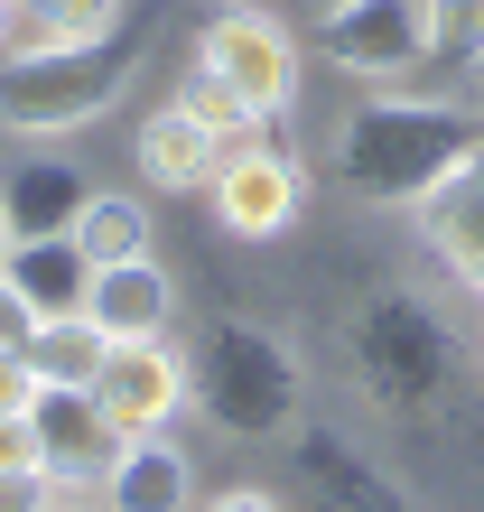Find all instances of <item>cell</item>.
Instances as JSON below:
<instances>
[{
  "label": "cell",
  "instance_id": "19",
  "mask_svg": "<svg viewBox=\"0 0 484 512\" xmlns=\"http://www.w3.org/2000/svg\"><path fill=\"white\" fill-rule=\"evenodd\" d=\"M429 66H484V0H419Z\"/></svg>",
  "mask_w": 484,
  "mask_h": 512
},
{
  "label": "cell",
  "instance_id": "8",
  "mask_svg": "<svg viewBox=\"0 0 484 512\" xmlns=\"http://www.w3.org/2000/svg\"><path fill=\"white\" fill-rule=\"evenodd\" d=\"M28 429H38V457H47L56 485H103L112 457H121L112 410L94 401V391H75V382H38V401H28Z\"/></svg>",
  "mask_w": 484,
  "mask_h": 512
},
{
  "label": "cell",
  "instance_id": "24",
  "mask_svg": "<svg viewBox=\"0 0 484 512\" xmlns=\"http://www.w3.org/2000/svg\"><path fill=\"white\" fill-rule=\"evenodd\" d=\"M205 512H289L270 485H224V494H205Z\"/></svg>",
  "mask_w": 484,
  "mask_h": 512
},
{
  "label": "cell",
  "instance_id": "3",
  "mask_svg": "<svg viewBox=\"0 0 484 512\" xmlns=\"http://www.w3.org/2000/svg\"><path fill=\"white\" fill-rule=\"evenodd\" d=\"M196 401L215 429L233 438H261V429H280V419L298 410V364H289V345L270 336V326H205V345H196Z\"/></svg>",
  "mask_w": 484,
  "mask_h": 512
},
{
  "label": "cell",
  "instance_id": "10",
  "mask_svg": "<svg viewBox=\"0 0 484 512\" xmlns=\"http://www.w3.org/2000/svg\"><path fill=\"white\" fill-rule=\"evenodd\" d=\"M103 512H196V466L159 429H131L103 475Z\"/></svg>",
  "mask_w": 484,
  "mask_h": 512
},
{
  "label": "cell",
  "instance_id": "13",
  "mask_svg": "<svg viewBox=\"0 0 484 512\" xmlns=\"http://www.w3.org/2000/svg\"><path fill=\"white\" fill-rule=\"evenodd\" d=\"M131 0H10L0 56H47V47H112Z\"/></svg>",
  "mask_w": 484,
  "mask_h": 512
},
{
  "label": "cell",
  "instance_id": "6",
  "mask_svg": "<svg viewBox=\"0 0 484 512\" xmlns=\"http://www.w3.org/2000/svg\"><path fill=\"white\" fill-rule=\"evenodd\" d=\"M317 56L354 84H410L429 66L419 0H336V10H317Z\"/></svg>",
  "mask_w": 484,
  "mask_h": 512
},
{
  "label": "cell",
  "instance_id": "5",
  "mask_svg": "<svg viewBox=\"0 0 484 512\" xmlns=\"http://www.w3.org/2000/svg\"><path fill=\"white\" fill-rule=\"evenodd\" d=\"M205 205H215V224L233 233V243H280V233L308 215V159L261 131V140L224 149V168H215V187H205Z\"/></svg>",
  "mask_w": 484,
  "mask_h": 512
},
{
  "label": "cell",
  "instance_id": "12",
  "mask_svg": "<svg viewBox=\"0 0 484 512\" xmlns=\"http://www.w3.org/2000/svg\"><path fill=\"white\" fill-rule=\"evenodd\" d=\"M410 215H419V233H429V243L457 261L466 280H484V140H475L466 159H457L429 196L410 205Z\"/></svg>",
  "mask_w": 484,
  "mask_h": 512
},
{
  "label": "cell",
  "instance_id": "2",
  "mask_svg": "<svg viewBox=\"0 0 484 512\" xmlns=\"http://www.w3.org/2000/svg\"><path fill=\"white\" fill-rule=\"evenodd\" d=\"M121 47H47V56H0V131L10 140H75L131 94Z\"/></svg>",
  "mask_w": 484,
  "mask_h": 512
},
{
  "label": "cell",
  "instance_id": "9",
  "mask_svg": "<svg viewBox=\"0 0 484 512\" xmlns=\"http://www.w3.org/2000/svg\"><path fill=\"white\" fill-rule=\"evenodd\" d=\"M131 159H140V177H149L159 196H205V187H215V168H224V140L205 131L187 103H159V112L131 131Z\"/></svg>",
  "mask_w": 484,
  "mask_h": 512
},
{
  "label": "cell",
  "instance_id": "21",
  "mask_svg": "<svg viewBox=\"0 0 484 512\" xmlns=\"http://www.w3.org/2000/svg\"><path fill=\"white\" fill-rule=\"evenodd\" d=\"M28 336H38V308H28L19 280L0 270V354H28Z\"/></svg>",
  "mask_w": 484,
  "mask_h": 512
},
{
  "label": "cell",
  "instance_id": "25",
  "mask_svg": "<svg viewBox=\"0 0 484 512\" xmlns=\"http://www.w3.org/2000/svg\"><path fill=\"white\" fill-rule=\"evenodd\" d=\"M10 243H19V224H10V196H0V270H10Z\"/></svg>",
  "mask_w": 484,
  "mask_h": 512
},
{
  "label": "cell",
  "instance_id": "23",
  "mask_svg": "<svg viewBox=\"0 0 484 512\" xmlns=\"http://www.w3.org/2000/svg\"><path fill=\"white\" fill-rule=\"evenodd\" d=\"M0 466H47V457H38V429H28V410L0 419Z\"/></svg>",
  "mask_w": 484,
  "mask_h": 512
},
{
  "label": "cell",
  "instance_id": "11",
  "mask_svg": "<svg viewBox=\"0 0 484 512\" xmlns=\"http://www.w3.org/2000/svg\"><path fill=\"white\" fill-rule=\"evenodd\" d=\"M84 317H94L112 345H131V336H168V317H177V280H168L149 252H140V261H94Z\"/></svg>",
  "mask_w": 484,
  "mask_h": 512
},
{
  "label": "cell",
  "instance_id": "17",
  "mask_svg": "<svg viewBox=\"0 0 484 512\" xmlns=\"http://www.w3.org/2000/svg\"><path fill=\"white\" fill-rule=\"evenodd\" d=\"M103 354H112V336L94 317H38V336H28V364H38V382H75V391H94V373H103Z\"/></svg>",
  "mask_w": 484,
  "mask_h": 512
},
{
  "label": "cell",
  "instance_id": "4",
  "mask_svg": "<svg viewBox=\"0 0 484 512\" xmlns=\"http://www.w3.org/2000/svg\"><path fill=\"white\" fill-rule=\"evenodd\" d=\"M196 56L224 66V84L261 112V122H289V112H298V38L280 28V10H261V0H224V10L196 28Z\"/></svg>",
  "mask_w": 484,
  "mask_h": 512
},
{
  "label": "cell",
  "instance_id": "16",
  "mask_svg": "<svg viewBox=\"0 0 484 512\" xmlns=\"http://www.w3.org/2000/svg\"><path fill=\"white\" fill-rule=\"evenodd\" d=\"M149 233H159V215H149V196H131V187H94V196H84V215H75L84 261H140Z\"/></svg>",
  "mask_w": 484,
  "mask_h": 512
},
{
  "label": "cell",
  "instance_id": "15",
  "mask_svg": "<svg viewBox=\"0 0 484 512\" xmlns=\"http://www.w3.org/2000/svg\"><path fill=\"white\" fill-rule=\"evenodd\" d=\"M10 280L38 317H75L84 289H94V261H84L75 233H28V243H10Z\"/></svg>",
  "mask_w": 484,
  "mask_h": 512
},
{
  "label": "cell",
  "instance_id": "22",
  "mask_svg": "<svg viewBox=\"0 0 484 512\" xmlns=\"http://www.w3.org/2000/svg\"><path fill=\"white\" fill-rule=\"evenodd\" d=\"M28 401H38V364L28 354H0V419H19Z\"/></svg>",
  "mask_w": 484,
  "mask_h": 512
},
{
  "label": "cell",
  "instance_id": "27",
  "mask_svg": "<svg viewBox=\"0 0 484 512\" xmlns=\"http://www.w3.org/2000/svg\"><path fill=\"white\" fill-rule=\"evenodd\" d=\"M308 10H336V0H308Z\"/></svg>",
  "mask_w": 484,
  "mask_h": 512
},
{
  "label": "cell",
  "instance_id": "7",
  "mask_svg": "<svg viewBox=\"0 0 484 512\" xmlns=\"http://www.w3.org/2000/svg\"><path fill=\"white\" fill-rule=\"evenodd\" d=\"M94 401L112 410V429H121V438H131V429H168V419L196 401V354H177L168 336H131V345H112V354H103Z\"/></svg>",
  "mask_w": 484,
  "mask_h": 512
},
{
  "label": "cell",
  "instance_id": "14",
  "mask_svg": "<svg viewBox=\"0 0 484 512\" xmlns=\"http://www.w3.org/2000/svg\"><path fill=\"white\" fill-rule=\"evenodd\" d=\"M0 196H10V224H19V243H28V233H75L84 196H94V177H84L75 159H47V149H28V159L0 177Z\"/></svg>",
  "mask_w": 484,
  "mask_h": 512
},
{
  "label": "cell",
  "instance_id": "20",
  "mask_svg": "<svg viewBox=\"0 0 484 512\" xmlns=\"http://www.w3.org/2000/svg\"><path fill=\"white\" fill-rule=\"evenodd\" d=\"M56 475L47 466H0V512H56Z\"/></svg>",
  "mask_w": 484,
  "mask_h": 512
},
{
  "label": "cell",
  "instance_id": "26",
  "mask_svg": "<svg viewBox=\"0 0 484 512\" xmlns=\"http://www.w3.org/2000/svg\"><path fill=\"white\" fill-rule=\"evenodd\" d=\"M0 38H10V0H0Z\"/></svg>",
  "mask_w": 484,
  "mask_h": 512
},
{
  "label": "cell",
  "instance_id": "29",
  "mask_svg": "<svg viewBox=\"0 0 484 512\" xmlns=\"http://www.w3.org/2000/svg\"><path fill=\"white\" fill-rule=\"evenodd\" d=\"M475 289H484V280H475Z\"/></svg>",
  "mask_w": 484,
  "mask_h": 512
},
{
  "label": "cell",
  "instance_id": "28",
  "mask_svg": "<svg viewBox=\"0 0 484 512\" xmlns=\"http://www.w3.org/2000/svg\"><path fill=\"white\" fill-rule=\"evenodd\" d=\"M56 512H84V503H56Z\"/></svg>",
  "mask_w": 484,
  "mask_h": 512
},
{
  "label": "cell",
  "instance_id": "18",
  "mask_svg": "<svg viewBox=\"0 0 484 512\" xmlns=\"http://www.w3.org/2000/svg\"><path fill=\"white\" fill-rule=\"evenodd\" d=\"M177 103H187V112H196V122L215 131L224 149H242V140H261V131H270L261 112L224 84V66H205V56H187V66H177Z\"/></svg>",
  "mask_w": 484,
  "mask_h": 512
},
{
  "label": "cell",
  "instance_id": "1",
  "mask_svg": "<svg viewBox=\"0 0 484 512\" xmlns=\"http://www.w3.org/2000/svg\"><path fill=\"white\" fill-rule=\"evenodd\" d=\"M475 140H484L475 103H429L401 84H373V103H354L336 131V187L363 205H419Z\"/></svg>",
  "mask_w": 484,
  "mask_h": 512
}]
</instances>
